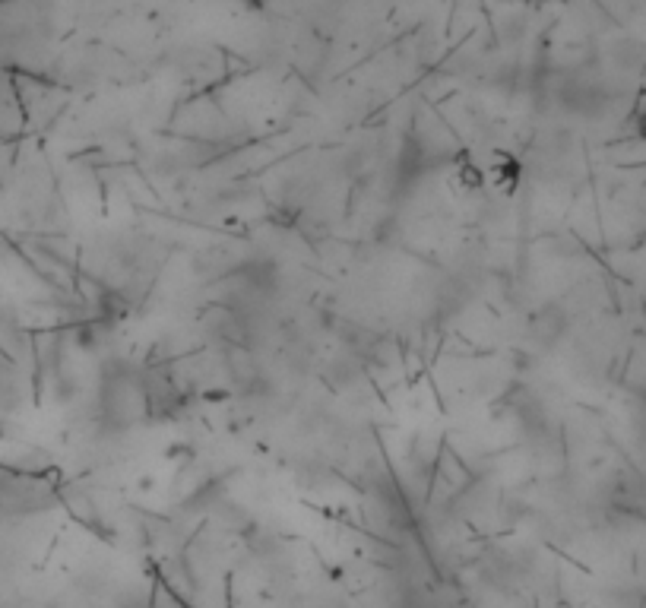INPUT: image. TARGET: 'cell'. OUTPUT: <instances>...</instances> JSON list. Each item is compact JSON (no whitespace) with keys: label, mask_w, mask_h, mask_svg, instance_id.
<instances>
[{"label":"cell","mask_w":646,"mask_h":608,"mask_svg":"<svg viewBox=\"0 0 646 608\" xmlns=\"http://www.w3.org/2000/svg\"><path fill=\"white\" fill-rule=\"evenodd\" d=\"M637 133H640V140L646 143V108L637 114Z\"/></svg>","instance_id":"cell-1"}]
</instances>
